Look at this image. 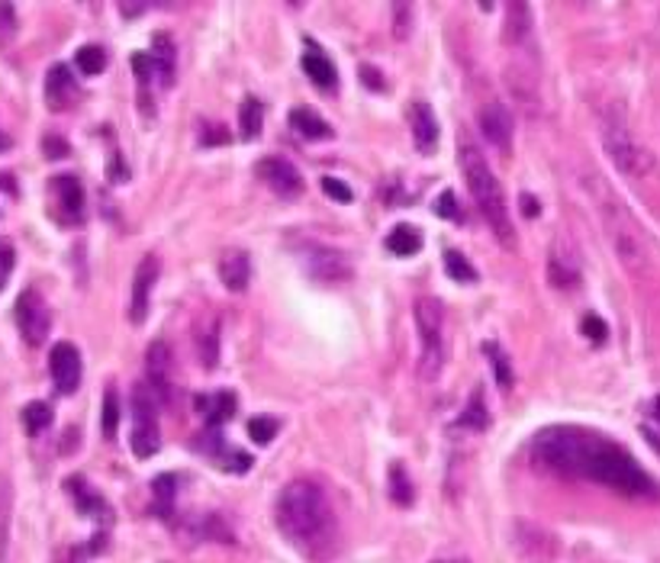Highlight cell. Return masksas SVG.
Instances as JSON below:
<instances>
[{"mask_svg": "<svg viewBox=\"0 0 660 563\" xmlns=\"http://www.w3.org/2000/svg\"><path fill=\"white\" fill-rule=\"evenodd\" d=\"M528 454H532L534 467L558 473V477L590 480L629 499H657L660 496L651 473L625 447L599 431L554 425L534 435Z\"/></svg>", "mask_w": 660, "mask_h": 563, "instance_id": "obj_1", "label": "cell"}, {"mask_svg": "<svg viewBox=\"0 0 660 563\" xmlns=\"http://www.w3.org/2000/svg\"><path fill=\"white\" fill-rule=\"evenodd\" d=\"M277 528L309 563H329L338 554V518L316 480H293L277 496Z\"/></svg>", "mask_w": 660, "mask_h": 563, "instance_id": "obj_2", "label": "cell"}, {"mask_svg": "<svg viewBox=\"0 0 660 563\" xmlns=\"http://www.w3.org/2000/svg\"><path fill=\"white\" fill-rule=\"evenodd\" d=\"M457 161H461L467 190H471L473 204H477L483 222H487L490 232H493L506 248H512V245H516V229H512L509 206H506L503 187H499L493 168L487 165V158L480 155L473 145H461V149H457Z\"/></svg>", "mask_w": 660, "mask_h": 563, "instance_id": "obj_3", "label": "cell"}, {"mask_svg": "<svg viewBox=\"0 0 660 563\" xmlns=\"http://www.w3.org/2000/svg\"><path fill=\"white\" fill-rule=\"evenodd\" d=\"M586 187L593 190L599 222H603L605 238H609V245H612L619 264L625 267V271H631V274H641V271L647 267V248H645L641 232H638V222L631 220V212L621 206L619 196L609 190V184L590 178L586 180Z\"/></svg>", "mask_w": 660, "mask_h": 563, "instance_id": "obj_4", "label": "cell"}, {"mask_svg": "<svg viewBox=\"0 0 660 563\" xmlns=\"http://www.w3.org/2000/svg\"><path fill=\"white\" fill-rule=\"evenodd\" d=\"M599 139H603L605 155H609V161H612L619 174L638 180L654 171V155L647 152L645 142L631 133L629 119H625V113L619 107H605L603 110V117H599Z\"/></svg>", "mask_w": 660, "mask_h": 563, "instance_id": "obj_5", "label": "cell"}, {"mask_svg": "<svg viewBox=\"0 0 660 563\" xmlns=\"http://www.w3.org/2000/svg\"><path fill=\"white\" fill-rule=\"evenodd\" d=\"M412 316H416L419 338H422V354H419L416 374L419 380L432 384V380H439L441 368H445V342H441V332H445V306L435 297H422L412 306Z\"/></svg>", "mask_w": 660, "mask_h": 563, "instance_id": "obj_6", "label": "cell"}, {"mask_svg": "<svg viewBox=\"0 0 660 563\" xmlns=\"http://www.w3.org/2000/svg\"><path fill=\"white\" fill-rule=\"evenodd\" d=\"M509 544L519 563H558V554H560V544H558V538H554V532L528 522V518H516V522H512Z\"/></svg>", "mask_w": 660, "mask_h": 563, "instance_id": "obj_7", "label": "cell"}, {"mask_svg": "<svg viewBox=\"0 0 660 563\" xmlns=\"http://www.w3.org/2000/svg\"><path fill=\"white\" fill-rule=\"evenodd\" d=\"M158 396L149 390V384L142 380L133 390V454L135 457H152L161 447V435H158Z\"/></svg>", "mask_w": 660, "mask_h": 563, "instance_id": "obj_8", "label": "cell"}, {"mask_svg": "<svg viewBox=\"0 0 660 563\" xmlns=\"http://www.w3.org/2000/svg\"><path fill=\"white\" fill-rule=\"evenodd\" d=\"M300 261H303V271H307L309 281L323 283V287H338V283L352 281L348 255L338 248H329V245H309V248H303Z\"/></svg>", "mask_w": 660, "mask_h": 563, "instance_id": "obj_9", "label": "cell"}, {"mask_svg": "<svg viewBox=\"0 0 660 563\" xmlns=\"http://www.w3.org/2000/svg\"><path fill=\"white\" fill-rule=\"evenodd\" d=\"M16 329L23 335L26 344H42L52 329V316H48L46 299L36 293V290H23L20 299H16Z\"/></svg>", "mask_w": 660, "mask_h": 563, "instance_id": "obj_10", "label": "cell"}, {"mask_svg": "<svg viewBox=\"0 0 660 563\" xmlns=\"http://www.w3.org/2000/svg\"><path fill=\"white\" fill-rule=\"evenodd\" d=\"M477 126H480V133H483V139H487L496 152L509 155L512 135H516V119H512V113H509L506 103H499V100L483 103V107H480Z\"/></svg>", "mask_w": 660, "mask_h": 563, "instance_id": "obj_11", "label": "cell"}, {"mask_svg": "<svg viewBox=\"0 0 660 563\" xmlns=\"http://www.w3.org/2000/svg\"><path fill=\"white\" fill-rule=\"evenodd\" d=\"M145 384L149 390L158 396L161 406L171 403V386H174V360H171V348L168 342H152L149 354H145Z\"/></svg>", "mask_w": 660, "mask_h": 563, "instance_id": "obj_12", "label": "cell"}, {"mask_svg": "<svg viewBox=\"0 0 660 563\" xmlns=\"http://www.w3.org/2000/svg\"><path fill=\"white\" fill-rule=\"evenodd\" d=\"M158 277H161V261H158V255H145V258L139 261V267H135L133 274V299H129V319L135 322V325H142V322L149 319V299H152V290H155Z\"/></svg>", "mask_w": 660, "mask_h": 563, "instance_id": "obj_13", "label": "cell"}, {"mask_svg": "<svg viewBox=\"0 0 660 563\" xmlns=\"http://www.w3.org/2000/svg\"><path fill=\"white\" fill-rule=\"evenodd\" d=\"M48 374L56 380V390L71 396L81 384V354L71 342H58L48 354Z\"/></svg>", "mask_w": 660, "mask_h": 563, "instance_id": "obj_14", "label": "cell"}, {"mask_svg": "<svg viewBox=\"0 0 660 563\" xmlns=\"http://www.w3.org/2000/svg\"><path fill=\"white\" fill-rule=\"evenodd\" d=\"M258 178L265 180L267 187L274 190L277 196H300L303 194V178L300 171L283 161V158H261L258 161Z\"/></svg>", "mask_w": 660, "mask_h": 563, "instance_id": "obj_15", "label": "cell"}, {"mask_svg": "<svg viewBox=\"0 0 660 563\" xmlns=\"http://www.w3.org/2000/svg\"><path fill=\"white\" fill-rule=\"evenodd\" d=\"M56 204H58V220L68 222V226H78L84 220V187L74 174H58L56 184Z\"/></svg>", "mask_w": 660, "mask_h": 563, "instance_id": "obj_16", "label": "cell"}, {"mask_svg": "<svg viewBox=\"0 0 660 563\" xmlns=\"http://www.w3.org/2000/svg\"><path fill=\"white\" fill-rule=\"evenodd\" d=\"M506 87H509L512 100L519 103L528 117H538L542 110V91H538V78H534L528 68H519V65H509L506 68Z\"/></svg>", "mask_w": 660, "mask_h": 563, "instance_id": "obj_17", "label": "cell"}, {"mask_svg": "<svg viewBox=\"0 0 660 563\" xmlns=\"http://www.w3.org/2000/svg\"><path fill=\"white\" fill-rule=\"evenodd\" d=\"M216 271H220L222 287L232 290V293H242V290L248 287V281H252V261H248V255H245L242 248L222 251Z\"/></svg>", "mask_w": 660, "mask_h": 563, "instance_id": "obj_18", "label": "cell"}, {"mask_svg": "<svg viewBox=\"0 0 660 563\" xmlns=\"http://www.w3.org/2000/svg\"><path fill=\"white\" fill-rule=\"evenodd\" d=\"M194 344H197L200 364H204L206 370L216 368V360H220V316L206 313L204 319L194 325Z\"/></svg>", "mask_w": 660, "mask_h": 563, "instance_id": "obj_19", "label": "cell"}, {"mask_svg": "<svg viewBox=\"0 0 660 563\" xmlns=\"http://www.w3.org/2000/svg\"><path fill=\"white\" fill-rule=\"evenodd\" d=\"M78 97V81L71 74L65 65H56V68L46 74V100L52 110H68L71 103Z\"/></svg>", "mask_w": 660, "mask_h": 563, "instance_id": "obj_20", "label": "cell"}, {"mask_svg": "<svg viewBox=\"0 0 660 563\" xmlns=\"http://www.w3.org/2000/svg\"><path fill=\"white\" fill-rule=\"evenodd\" d=\"M412 142H416V149L422 155H432L435 145H439V119H435L432 107L429 103H412Z\"/></svg>", "mask_w": 660, "mask_h": 563, "instance_id": "obj_21", "label": "cell"}, {"mask_svg": "<svg viewBox=\"0 0 660 563\" xmlns=\"http://www.w3.org/2000/svg\"><path fill=\"white\" fill-rule=\"evenodd\" d=\"M528 32H532V10H528V4H519V0L506 4V46H522L528 39Z\"/></svg>", "mask_w": 660, "mask_h": 563, "instance_id": "obj_22", "label": "cell"}, {"mask_svg": "<svg viewBox=\"0 0 660 563\" xmlns=\"http://www.w3.org/2000/svg\"><path fill=\"white\" fill-rule=\"evenodd\" d=\"M548 281L554 287H577V281H580V264H577V258H570V251H560V245L548 258Z\"/></svg>", "mask_w": 660, "mask_h": 563, "instance_id": "obj_23", "label": "cell"}, {"mask_svg": "<svg viewBox=\"0 0 660 563\" xmlns=\"http://www.w3.org/2000/svg\"><path fill=\"white\" fill-rule=\"evenodd\" d=\"M197 409L200 415H204L206 422L216 429V425L229 422L232 415H236V396L232 393H213V396H197Z\"/></svg>", "mask_w": 660, "mask_h": 563, "instance_id": "obj_24", "label": "cell"}, {"mask_svg": "<svg viewBox=\"0 0 660 563\" xmlns=\"http://www.w3.org/2000/svg\"><path fill=\"white\" fill-rule=\"evenodd\" d=\"M303 71L309 74V81H313L316 87H326V91H332L338 81V71L335 65L329 62V56L326 52H319L316 46H309V52L303 56Z\"/></svg>", "mask_w": 660, "mask_h": 563, "instance_id": "obj_25", "label": "cell"}, {"mask_svg": "<svg viewBox=\"0 0 660 563\" xmlns=\"http://www.w3.org/2000/svg\"><path fill=\"white\" fill-rule=\"evenodd\" d=\"M65 486H68V493L74 496V502H78L81 515H91V518H97V522H110V508H107V502H103L97 493H91L87 483H81L78 477H71Z\"/></svg>", "mask_w": 660, "mask_h": 563, "instance_id": "obj_26", "label": "cell"}, {"mask_svg": "<svg viewBox=\"0 0 660 563\" xmlns=\"http://www.w3.org/2000/svg\"><path fill=\"white\" fill-rule=\"evenodd\" d=\"M291 126L297 129L303 139H329L332 129L329 123H326L323 117H316L313 110H307V107H297V110H291Z\"/></svg>", "mask_w": 660, "mask_h": 563, "instance_id": "obj_27", "label": "cell"}, {"mask_svg": "<svg viewBox=\"0 0 660 563\" xmlns=\"http://www.w3.org/2000/svg\"><path fill=\"white\" fill-rule=\"evenodd\" d=\"M419 245H422V235L416 232L412 226H394V232L386 235V251H394L396 258H409V255H416Z\"/></svg>", "mask_w": 660, "mask_h": 563, "instance_id": "obj_28", "label": "cell"}, {"mask_svg": "<svg viewBox=\"0 0 660 563\" xmlns=\"http://www.w3.org/2000/svg\"><path fill=\"white\" fill-rule=\"evenodd\" d=\"M152 62H155V74L165 84L174 81V42L168 32H158L155 36V52H152Z\"/></svg>", "mask_w": 660, "mask_h": 563, "instance_id": "obj_29", "label": "cell"}, {"mask_svg": "<svg viewBox=\"0 0 660 563\" xmlns=\"http://www.w3.org/2000/svg\"><path fill=\"white\" fill-rule=\"evenodd\" d=\"M261 123H265V107L255 97H245L242 107H239V133L242 139H255L261 133Z\"/></svg>", "mask_w": 660, "mask_h": 563, "instance_id": "obj_30", "label": "cell"}, {"mask_svg": "<svg viewBox=\"0 0 660 563\" xmlns=\"http://www.w3.org/2000/svg\"><path fill=\"white\" fill-rule=\"evenodd\" d=\"M412 496H416V489H412V480H409L406 467H403V463H394V467H390V499H394L396 506H412Z\"/></svg>", "mask_w": 660, "mask_h": 563, "instance_id": "obj_31", "label": "cell"}, {"mask_svg": "<svg viewBox=\"0 0 660 563\" xmlns=\"http://www.w3.org/2000/svg\"><path fill=\"white\" fill-rule=\"evenodd\" d=\"M74 65H78L81 74L97 78V74H103V68H107V52H103L100 46H84V48H78Z\"/></svg>", "mask_w": 660, "mask_h": 563, "instance_id": "obj_32", "label": "cell"}, {"mask_svg": "<svg viewBox=\"0 0 660 563\" xmlns=\"http://www.w3.org/2000/svg\"><path fill=\"white\" fill-rule=\"evenodd\" d=\"M490 422L487 409H483V393H473V403H467V409L461 412V419H457V429H471V431H483Z\"/></svg>", "mask_w": 660, "mask_h": 563, "instance_id": "obj_33", "label": "cell"}, {"mask_svg": "<svg viewBox=\"0 0 660 563\" xmlns=\"http://www.w3.org/2000/svg\"><path fill=\"white\" fill-rule=\"evenodd\" d=\"M483 351H487V358H490V370H493L496 384L503 386V390H512V380H516V377H512V368H509V360H506V354L499 351L493 342L483 344Z\"/></svg>", "mask_w": 660, "mask_h": 563, "instance_id": "obj_34", "label": "cell"}, {"mask_svg": "<svg viewBox=\"0 0 660 563\" xmlns=\"http://www.w3.org/2000/svg\"><path fill=\"white\" fill-rule=\"evenodd\" d=\"M445 271H448L451 274V281H457V283H473L477 281V271H473L471 267V261L464 258L461 251H445Z\"/></svg>", "mask_w": 660, "mask_h": 563, "instance_id": "obj_35", "label": "cell"}, {"mask_svg": "<svg viewBox=\"0 0 660 563\" xmlns=\"http://www.w3.org/2000/svg\"><path fill=\"white\" fill-rule=\"evenodd\" d=\"M48 425H52V409H48V403H30V406L23 409V429L30 431V435H39Z\"/></svg>", "mask_w": 660, "mask_h": 563, "instance_id": "obj_36", "label": "cell"}, {"mask_svg": "<svg viewBox=\"0 0 660 563\" xmlns=\"http://www.w3.org/2000/svg\"><path fill=\"white\" fill-rule=\"evenodd\" d=\"M117 425H119V396L110 386V390L103 393V435L117 438Z\"/></svg>", "mask_w": 660, "mask_h": 563, "instance_id": "obj_37", "label": "cell"}, {"mask_svg": "<svg viewBox=\"0 0 660 563\" xmlns=\"http://www.w3.org/2000/svg\"><path fill=\"white\" fill-rule=\"evenodd\" d=\"M248 435H252L255 445H267V441L277 435V419H271V415H255V419H248Z\"/></svg>", "mask_w": 660, "mask_h": 563, "instance_id": "obj_38", "label": "cell"}, {"mask_svg": "<svg viewBox=\"0 0 660 563\" xmlns=\"http://www.w3.org/2000/svg\"><path fill=\"white\" fill-rule=\"evenodd\" d=\"M390 13H394V36L396 39H409V32H412V13H416V10H412V4H394V10H390Z\"/></svg>", "mask_w": 660, "mask_h": 563, "instance_id": "obj_39", "label": "cell"}, {"mask_svg": "<svg viewBox=\"0 0 660 563\" xmlns=\"http://www.w3.org/2000/svg\"><path fill=\"white\" fill-rule=\"evenodd\" d=\"M323 190L332 196V200H338V204H352V200H354L352 187H348L345 180H338V178H323Z\"/></svg>", "mask_w": 660, "mask_h": 563, "instance_id": "obj_40", "label": "cell"}, {"mask_svg": "<svg viewBox=\"0 0 660 563\" xmlns=\"http://www.w3.org/2000/svg\"><path fill=\"white\" fill-rule=\"evenodd\" d=\"M580 329H583V335H586V338H590V342H605V322L603 319H599V316H583V325H580Z\"/></svg>", "mask_w": 660, "mask_h": 563, "instance_id": "obj_41", "label": "cell"}, {"mask_svg": "<svg viewBox=\"0 0 660 563\" xmlns=\"http://www.w3.org/2000/svg\"><path fill=\"white\" fill-rule=\"evenodd\" d=\"M133 71H135V78H139V84L145 87L152 81V74H155V62H152V56H133Z\"/></svg>", "mask_w": 660, "mask_h": 563, "instance_id": "obj_42", "label": "cell"}, {"mask_svg": "<svg viewBox=\"0 0 660 563\" xmlns=\"http://www.w3.org/2000/svg\"><path fill=\"white\" fill-rule=\"evenodd\" d=\"M42 152H46V158H52V161H56V158H68L71 155L68 142L58 139V135H46V139H42Z\"/></svg>", "mask_w": 660, "mask_h": 563, "instance_id": "obj_43", "label": "cell"}, {"mask_svg": "<svg viewBox=\"0 0 660 563\" xmlns=\"http://www.w3.org/2000/svg\"><path fill=\"white\" fill-rule=\"evenodd\" d=\"M16 30V10L10 4H0V39H7Z\"/></svg>", "mask_w": 660, "mask_h": 563, "instance_id": "obj_44", "label": "cell"}, {"mask_svg": "<svg viewBox=\"0 0 660 563\" xmlns=\"http://www.w3.org/2000/svg\"><path fill=\"white\" fill-rule=\"evenodd\" d=\"M13 248H10V245H0V290L7 287V277H10V271H13Z\"/></svg>", "mask_w": 660, "mask_h": 563, "instance_id": "obj_45", "label": "cell"}, {"mask_svg": "<svg viewBox=\"0 0 660 563\" xmlns=\"http://www.w3.org/2000/svg\"><path fill=\"white\" fill-rule=\"evenodd\" d=\"M435 212H439V216H448V220H457L455 194H441V196H439V204H435Z\"/></svg>", "mask_w": 660, "mask_h": 563, "instance_id": "obj_46", "label": "cell"}, {"mask_svg": "<svg viewBox=\"0 0 660 563\" xmlns=\"http://www.w3.org/2000/svg\"><path fill=\"white\" fill-rule=\"evenodd\" d=\"M152 486H155V496H158V499H165V502L174 499V477H158Z\"/></svg>", "mask_w": 660, "mask_h": 563, "instance_id": "obj_47", "label": "cell"}, {"mask_svg": "<svg viewBox=\"0 0 660 563\" xmlns=\"http://www.w3.org/2000/svg\"><path fill=\"white\" fill-rule=\"evenodd\" d=\"M56 563H84V550L74 548V544H68V548H62L56 554Z\"/></svg>", "mask_w": 660, "mask_h": 563, "instance_id": "obj_48", "label": "cell"}, {"mask_svg": "<svg viewBox=\"0 0 660 563\" xmlns=\"http://www.w3.org/2000/svg\"><path fill=\"white\" fill-rule=\"evenodd\" d=\"M200 142H204V145H222V142H229V133H222L220 126H206L204 129V135H200Z\"/></svg>", "mask_w": 660, "mask_h": 563, "instance_id": "obj_49", "label": "cell"}, {"mask_svg": "<svg viewBox=\"0 0 660 563\" xmlns=\"http://www.w3.org/2000/svg\"><path fill=\"white\" fill-rule=\"evenodd\" d=\"M145 10H149V4H119V13L126 16H139V13H145Z\"/></svg>", "mask_w": 660, "mask_h": 563, "instance_id": "obj_50", "label": "cell"}, {"mask_svg": "<svg viewBox=\"0 0 660 563\" xmlns=\"http://www.w3.org/2000/svg\"><path fill=\"white\" fill-rule=\"evenodd\" d=\"M522 204H525V212H528V216H534V212H538V206H534V196H525Z\"/></svg>", "mask_w": 660, "mask_h": 563, "instance_id": "obj_51", "label": "cell"}, {"mask_svg": "<svg viewBox=\"0 0 660 563\" xmlns=\"http://www.w3.org/2000/svg\"><path fill=\"white\" fill-rule=\"evenodd\" d=\"M645 435H647V441H651V445L660 451V435H657V431H647V429H645Z\"/></svg>", "mask_w": 660, "mask_h": 563, "instance_id": "obj_52", "label": "cell"}, {"mask_svg": "<svg viewBox=\"0 0 660 563\" xmlns=\"http://www.w3.org/2000/svg\"><path fill=\"white\" fill-rule=\"evenodd\" d=\"M10 149V139H7V135H4V133H0V152H7Z\"/></svg>", "mask_w": 660, "mask_h": 563, "instance_id": "obj_53", "label": "cell"}, {"mask_svg": "<svg viewBox=\"0 0 660 563\" xmlns=\"http://www.w3.org/2000/svg\"><path fill=\"white\" fill-rule=\"evenodd\" d=\"M651 412H654V419H660V396L654 399V409H651Z\"/></svg>", "mask_w": 660, "mask_h": 563, "instance_id": "obj_54", "label": "cell"}, {"mask_svg": "<svg viewBox=\"0 0 660 563\" xmlns=\"http://www.w3.org/2000/svg\"><path fill=\"white\" fill-rule=\"evenodd\" d=\"M435 563H464V560H435Z\"/></svg>", "mask_w": 660, "mask_h": 563, "instance_id": "obj_55", "label": "cell"}]
</instances>
